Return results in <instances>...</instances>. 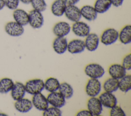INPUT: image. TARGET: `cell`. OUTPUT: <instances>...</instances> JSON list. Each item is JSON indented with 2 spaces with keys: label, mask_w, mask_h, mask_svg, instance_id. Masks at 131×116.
I'll return each instance as SVG.
<instances>
[{
  "label": "cell",
  "mask_w": 131,
  "mask_h": 116,
  "mask_svg": "<svg viewBox=\"0 0 131 116\" xmlns=\"http://www.w3.org/2000/svg\"><path fill=\"white\" fill-rule=\"evenodd\" d=\"M64 15L68 20L73 22L80 20L82 17L80 8L76 5H67Z\"/></svg>",
  "instance_id": "13"
},
{
  "label": "cell",
  "mask_w": 131,
  "mask_h": 116,
  "mask_svg": "<svg viewBox=\"0 0 131 116\" xmlns=\"http://www.w3.org/2000/svg\"><path fill=\"white\" fill-rule=\"evenodd\" d=\"M85 48L89 52L96 51L99 45L100 38L95 33H90L84 40Z\"/></svg>",
  "instance_id": "14"
},
{
  "label": "cell",
  "mask_w": 131,
  "mask_h": 116,
  "mask_svg": "<svg viewBox=\"0 0 131 116\" xmlns=\"http://www.w3.org/2000/svg\"><path fill=\"white\" fill-rule=\"evenodd\" d=\"M110 115L111 116H125L126 114L124 110L119 105H116L110 108Z\"/></svg>",
  "instance_id": "32"
},
{
  "label": "cell",
  "mask_w": 131,
  "mask_h": 116,
  "mask_svg": "<svg viewBox=\"0 0 131 116\" xmlns=\"http://www.w3.org/2000/svg\"><path fill=\"white\" fill-rule=\"evenodd\" d=\"M112 6L110 0H96L94 4V8L98 14L106 12Z\"/></svg>",
  "instance_id": "25"
},
{
  "label": "cell",
  "mask_w": 131,
  "mask_h": 116,
  "mask_svg": "<svg viewBox=\"0 0 131 116\" xmlns=\"http://www.w3.org/2000/svg\"><path fill=\"white\" fill-rule=\"evenodd\" d=\"M5 7L4 0H0V11L2 10Z\"/></svg>",
  "instance_id": "38"
},
{
  "label": "cell",
  "mask_w": 131,
  "mask_h": 116,
  "mask_svg": "<svg viewBox=\"0 0 131 116\" xmlns=\"http://www.w3.org/2000/svg\"><path fill=\"white\" fill-rule=\"evenodd\" d=\"M42 112L43 116H61L62 115V111L60 108L52 106H49Z\"/></svg>",
  "instance_id": "31"
},
{
  "label": "cell",
  "mask_w": 131,
  "mask_h": 116,
  "mask_svg": "<svg viewBox=\"0 0 131 116\" xmlns=\"http://www.w3.org/2000/svg\"><path fill=\"white\" fill-rule=\"evenodd\" d=\"M87 109L92 114V116H98L103 111V106L99 99L97 97H90L86 103Z\"/></svg>",
  "instance_id": "7"
},
{
  "label": "cell",
  "mask_w": 131,
  "mask_h": 116,
  "mask_svg": "<svg viewBox=\"0 0 131 116\" xmlns=\"http://www.w3.org/2000/svg\"><path fill=\"white\" fill-rule=\"evenodd\" d=\"M19 2L25 5H28L31 3V0H19Z\"/></svg>",
  "instance_id": "39"
},
{
  "label": "cell",
  "mask_w": 131,
  "mask_h": 116,
  "mask_svg": "<svg viewBox=\"0 0 131 116\" xmlns=\"http://www.w3.org/2000/svg\"><path fill=\"white\" fill-rule=\"evenodd\" d=\"M14 106L15 109L20 113H27L30 111L33 107L31 100L24 97L15 101Z\"/></svg>",
  "instance_id": "19"
},
{
  "label": "cell",
  "mask_w": 131,
  "mask_h": 116,
  "mask_svg": "<svg viewBox=\"0 0 131 116\" xmlns=\"http://www.w3.org/2000/svg\"><path fill=\"white\" fill-rule=\"evenodd\" d=\"M67 5H76L80 0H64Z\"/></svg>",
  "instance_id": "37"
},
{
  "label": "cell",
  "mask_w": 131,
  "mask_h": 116,
  "mask_svg": "<svg viewBox=\"0 0 131 116\" xmlns=\"http://www.w3.org/2000/svg\"><path fill=\"white\" fill-rule=\"evenodd\" d=\"M71 31V25L64 21L56 23L52 29L53 33L56 37H66L70 33Z\"/></svg>",
  "instance_id": "11"
},
{
  "label": "cell",
  "mask_w": 131,
  "mask_h": 116,
  "mask_svg": "<svg viewBox=\"0 0 131 116\" xmlns=\"http://www.w3.org/2000/svg\"><path fill=\"white\" fill-rule=\"evenodd\" d=\"M118 80L110 77L104 81L102 87L104 91L113 93L118 90Z\"/></svg>",
  "instance_id": "24"
},
{
  "label": "cell",
  "mask_w": 131,
  "mask_h": 116,
  "mask_svg": "<svg viewBox=\"0 0 131 116\" xmlns=\"http://www.w3.org/2000/svg\"><path fill=\"white\" fill-rule=\"evenodd\" d=\"M11 96L14 101L24 98L26 94L25 84L20 82H16L11 89Z\"/></svg>",
  "instance_id": "21"
},
{
  "label": "cell",
  "mask_w": 131,
  "mask_h": 116,
  "mask_svg": "<svg viewBox=\"0 0 131 116\" xmlns=\"http://www.w3.org/2000/svg\"><path fill=\"white\" fill-rule=\"evenodd\" d=\"M102 89V84L98 79L90 78L86 83L85 91L90 97H97L100 94Z\"/></svg>",
  "instance_id": "4"
},
{
  "label": "cell",
  "mask_w": 131,
  "mask_h": 116,
  "mask_svg": "<svg viewBox=\"0 0 131 116\" xmlns=\"http://www.w3.org/2000/svg\"><path fill=\"white\" fill-rule=\"evenodd\" d=\"M67 6L64 0H55L51 6V11L55 16L61 17L64 15Z\"/></svg>",
  "instance_id": "22"
},
{
  "label": "cell",
  "mask_w": 131,
  "mask_h": 116,
  "mask_svg": "<svg viewBox=\"0 0 131 116\" xmlns=\"http://www.w3.org/2000/svg\"><path fill=\"white\" fill-rule=\"evenodd\" d=\"M5 6L12 10L16 9L19 4V0H4Z\"/></svg>",
  "instance_id": "34"
},
{
  "label": "cell",
  "mask_w": 131,
  "mask_h": 116,
  "mask_svg": "<svg viewBox=\"0 0 131 116\" xmlns=\"http://www.w3.org/2000/svg\"><path fill=\"white\" fill-rule=\"evenodd\" d=\"M30 4L33 9L41 12L45 11L47 8V4L45 0H31Z\"/></svg>",
  "instance_id": "30"
},
{
  "label": "cell",
  "mask_w": 131,
  "mask_h": 116,
  "mask_svg": "<svg viewBox=\"0 0 131 116\" xmlns=\"http://www.w3.org/2000/svg\"><path fill=\"white\" fill-rule=\"evenodd\" d=\"M26 93L34 95L39 92H41L45 89L44 81L41 79H33L27 81L25 84Z\"/></svg>",
  "instance_id": "3"
},
{
  "label": "cell",
  "mask_w": 131,
  "mask_h": 116,
  "mask_svg": "<svg viewBox=\"0 0 131 116\" xmlns=\"http://www.w3.org/2000/svg\"><path fill=\"white\" fill-rule=\"evenodd\" d=\"M81 17L89 21H93L96 19L98 13L93 6L85 5L80 8Z\"/></svg>",
  "instance_id": "18"
},
{
  "label": "cell",
  "mask_w": 131,
  "mask_h": 116,
  "mask_svg": "<svg viewBox=\"0 0 131 116\" xmlns=\"http://www.w3.org/2000/svg\"><path fill=\"white\" fill-rule=\"evenodd\" d=\"M112 6L115 7H119L121 6L124 0H110Z\"/></svg>",
  "instance_id": "36"
},
{
  "label": "cell",
  "mask_w": 131,
  "mask_h": 116,
  "mask_svg": "<svg viewBox=\"0 0 131 116\" xmlns=\"http://www.w3.org/2000/svg\"><path fill=\"white\" fill-rule=\"evenodd\" d=\"M85 49L84 40L81 39H72L68 43L67 51L72 54L81 53Z\"/></svg>",
  "instance_id": "15"
},
{
  "label": "cell",
  "mask_w": 131,
  "mask_h": 116,
  "mask_svg": "<svg viewBox=\"0 0 131 116\" xmlns=\"http://www.w3.org/2000/svg\"><path fill=\"white\" fill-rule=\"evenodd\" d=\"M60 84L59 80L54 77H49L44 81L45 89L49 92L58 91Z\"/></svg>",
  "instance_id": "26"
},
{
  "label": "cell",
  "mask_w": 131,
  "mask_h": 116,
  "mask_svg": "<svg viewBox=\"0 0 131 116\" xmlns=\"http://www.w3.org/2000/svg\"><path fill=\"white\" fill-rule=\"evenodd\" d=\"M66 99L71 98L74 95V89L68 83L64 82L60 83L58 90Z\"/></svg>",
  "instance_id": "28"
},
{
  "label": "cell",
  "mask_w": 131,
  "mask_h": 116,
  "mask_svg": "<svg viewBox=\"0 0 131 116\" xmlns=\"http://www.w3.org/2000/svg\"><path fill=\"white\" fill-rule=\"evenodd\" d=\"M44 24V17L42 12L32 9L29 12V24L34 29L41 28Z\"/></svg>",
  "instance_id": "5"
},
{
  "label": "cell",
  "mask_w": 131,
  "mask_h": 116,
  "mask_svg": "<svg viewBox=\"0 0 131 116\" xmlns=\"http://www.w3.org/2000/svg\"><path fill=\"white\" fill-rule=\"evenodd\" d=\"M68 43L66 37H56L52 44L53 50L58 54H64L67 51Z\"/></svg>",
  "instance_id": "17"
},
{
  "label": "cell",
  "mask_w": 131,
  "mask_h": 116,
  "mask_svg": "<svg viewBox=\"0 0 131 116\" xmlns=\"http://www.w3.org/2000/svg\"><path fill=\"white\" fill-rule=\"evenodd\" d=\"M14 82L13 80L10 78L5 77L0 80V93L2 94H6L10 92L13 85Z\"/></svg>",
  "instance_id": "29"
},
{
  "label": "cell",
  "mask_w": 131,
  "mask_h": 116,
  "mask_svg": "<svg viewBox=\"0 0 131 116\" xmlns=\"http://www.w3.org/2000/svg\"><path fill=\"white\" fill-rule=\"evenodd\" d=\"M121 65L127 71L131 69V54L130 53L126 55L123 58Z\"/></svg>",
  "instance_id": "33"
},
{
  "label": "cell",
  "mask_w": 131,
  "mask_h": 116,
  "mask_svg": "<svg viewBox=\"0 0 131 116\" xmlns=\"http://www.w3.org/2000/svg\"><path fill=\"white\" fill-rule=\"evenodd\" d=\"M71 31L74 35L79 37H85L91 32L90 26L86 22L79 20L73 22Z\"/></svg>",
  "instance_id": "6"
},
{
  "label": "cell",
  "mask_w": 131,
  "mask_h": 116,
  "mask_svg": "<svg viewBox=\"0 0 131 116\" xmlns=\"http://www.w3.org/2000/svg\"><path fill=\"white\" fill-rule=\"evenodd\" d=\"M31 101L33 106L39 111H43L49 106L47 97L41 92L33 95Z\"/></svg>",
  "instance_id": "12"
},
{
  "label": "cell",
  "mask_w": 131,
  "mask_h": 116,
  "mask_svg": "<svg viewBox=\"0 0 131 116\" xmlns=\"http://www.w3.org/2000/svg\"><path fill=\"white\" fill-rule=\"evenodd\" d=\"M77 116H92V114L90 111L87 109H83L79 111L76 113Z\"/></svg>",
  "instance_id": "35"
},
{
  "label": "cell",
  "mask_w": 131,
  "mask_h": 116,
  "mask_svg": "<svg viewBox=\"0 0 131 116\" xmlns=\"http://www.w3.org/2000/svg\"><path fill=\"white\" fill-rule=\"evenodd\" d=\"M119 32L113 28H109L101 33L100 41L105 45H110L115 43L118 40Z\"/></svg>",
  "instance_id": "2"
},
{
  "label": "cell",
  "mask_w": 131,
  "mask_h": 116,
  "mask_svg": "<svg viewBox=\"0 0 131 116\" xmlns=\"http://www.w3.org/2000/svg\"><path fill=\"white\" fill-rule=\"evenodd\" d=\"M108 73L111 77L119 80L126 74V70L121 64L114 63L108 67Z\"/></svg>",
  "instance_id": "16"
},
{
  "label": "cell",
  "mask_w": 131,
  "mask_h": 116,
  "mask_svg": "<svg viewBox=\"0 0 131 116\" xmlns=\"http://www.w3.org/2000/svg\"><path fill=\"white\" fill-rule=\"evenodd\" d=\"M118 39L123 44H128L131 42V26L126 25L119 32Z\"/></svg>",
  "instance_id": "23"
},
{
  "label": "cell",
  "mask_w": 131,
  "mask_h": 116,
  "mask_svg": "<svg viewBox=\"0 0 131 116\" xmlns=\"http://www.w3.org/2000/svg\"><path fill=\"white\" fill-rule=\"evenodd\" d=\"M13 17L15 21L23 26L29 24V13L24 9L17 8L14 10Z\"/></svg>",
  "instance_id": "20"
},
{
  "label": "cell",
  "mask_w": 131,
  "mask_h": 116,
  "mask_svg": "<svg viewBox=\"0 0 131 116\" xmlns=\"http://www.w3.org/2000/svg\"><path fill=\"white\" fill-rule=\"evenodd\" d=\"M0 115H7V114H6V113H5L0 112Z\"/></svg>",
  "instance_id": "40"
},
{
  "label": "cell",
  "mask_w": 131,
  "mask_h": 116,
  "mask_svg": "<svg viewBox=\"0 0 131 116\" xmlns=\"http://www.w3.org/2000/svg\"><path fill=\"white\" fill-rule=\"evenodd\" d=\"M47 99L49 105L59 108L63 107L66 104V99L58 91L49 92Z\"/></svg>",
  "instance_id": "8"
},
{
  "label": "cell",
  "mask_w": 131,
  "mask_h": 116,
  "mask_svg": "<svg viewBox=\"0 0 131 116\" xmlns=\"http://www.w3.org/2000/svg\"><path fill=\"white\" fill-rule=\"evenodd\" d=\"M98 98L103 107L110 109L117 105V99L113 92L104 91L100 94Z\"/></svg>",
  "instance_id": "10"
},
{
  "label": "cell",
  "mask_w": 131,
  "mask_h": 116,
  "mask_svg": "<svg viewBox=\"0 0 131 116\" xmlns=\"http://www.w3.org/2000/svg\"><path fill=\"white\" fill-rule=\"evenodd\" d=\"M85 74L90 78H101L105 74L104 67L100 64L92 63L87 64L84 69Z\"/></svg>",
  "instance_id": "1"
},
{
  "label": "cell",
  "mask_w": 131,
  "mask_h": 116,
  "mask_svg": "<svg viewBox=\"0 0 131 116\" xmlns=\"http://www.w3.org/2000/svg\"><path fill=\"white\" fill-rule=\"evenodd\" d=\"M119 80V88L121 91L126 93L131 89V75L126 74Z\"/></svg>",
  "instance_id": "27"
},
{
  "label": "cell",
  "mask_w": 131,
  "mask_h": 116,
  "mask_svg": "<svg viewBox=\"0 0 131 116\" xmlns=\"http://www.w3.org/2000/svg\"><path fill=\"white\" fill-rule=\"evenodd\" d=\"M5 31L10 36L19 37L24 34L25 29L24 26L19 25L15 21H11L6 24Z\"/></svg>",
  "instance_id": "9"
}]
</instances>
